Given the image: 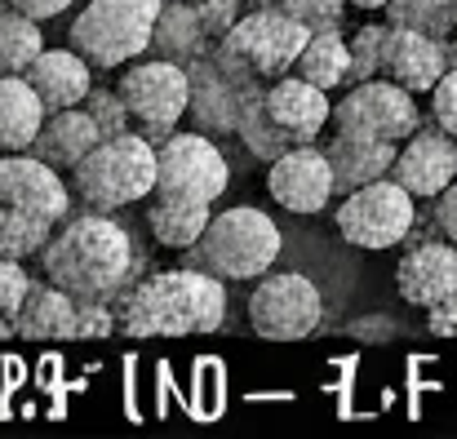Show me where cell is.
<instances>
[{
	"mask_svg": "<svg viewBox=\"0 0 457 439\" xmlns=\"http://www.w3.org/2000/svg\"><path fill=\"white\" fill-rule=\"evenodd\" d=\"M209 222H213L209 200H191V195H173V191H155L147 200V227L160 249H173V253L195 249Z\"/></svg>",
	"mask_w": 457,
	"mask_h": 439,
	"instance_id": "cell-23",
	"label": "cell"
},
{
	"mask_svg": "<svg viewBox=\"0 0 457 439\" xmlns=\"http://www.w3.org/2000/svg\"><path fill=\"white\" fill-rule=\"evenodd\" d=\"M49 120L45 98L22 71H0V151H31Z\"/></svg>",
	"mask_w": 457,
	"mask_h": 439,
	"instance_id": "cell-22",
	"label": "cell"
},
{
	"mask_svg": "<svg viewBox=\"0 0 457 439\" xmlns=\"http://www.w3.org/2000/svg\"><path fill=\"white\" fill-rule=\"evenodd\" d=\"M187 71H191V120L204 134H236L249 103L267 94L262 76L249 71L222 40H213V49L191 58Z\"/></svg>",
	"mask_w": 457,
	"mask_h": 439,
	"instance_id": "cell-6",
	"label": "cell"
},
{
	"mask_svg": "<svg viewBox=\"0 0 457 439\" xmlns=\"http://www.w3.org/2000/svg\"><path fill=\"white\" fill-rule=\"evenodd\" d=\"M209 45H213V36H209V27H204L200 4H191V0H164V4H160V22H155V40H152V49L160 58L191 62V58H200Z\"/></svg>",
	"mask_w": 457,
	"mask_h": 439,
	"instance_id": "cell-25",
	"label": "cell"
},
{
	"mask_svg": "<svg viewBox=\"0 0 457 439\" xmlns=\"http://www.w3.org/2000/svg\"><path fill=\"white\" fill-rule=\"evenodd\" d=\"M395 289L409 306H422V311L457 293V244L440 236V240H422L404 249L395 267Z\"/></svg>",
	"mask_w": 457,
	"mask_h": 439,
	"instance_id": "cell-17",
	"label": "cell"
},
{
	"mask_svg": "<svg viewBox=\"0 0 457 439\" xmlns=\"http://www.w3.org/2000/svg\"><path fill=\"white\" fill-rule=\"evenodd\" d=\"M40 267L45 280L62 285L76 297L116 302L138 276V244L112 213L89 209L80 218L58 222L54 240L40 253Z\"/></svg>",
	"mask_w": 457,
	"mask_h": 439,
	"instance_id": "cell-1",
	"label": "cell"
},
{
	"mask_svg": "<svg viewBox=\"0 0 457 439\" xmlns=\"http://www.w3.org/2000/svg\"><path fill=\"white\" fill-rule=\"evenodd\" d=\"M306 40H311V27L298 22L294 13H285L280 4H253V9L236 22V31H231L222 45H227L249 71H258V76L271 85V80H280V76H289V71L298 67Z\"/></svg>",
	"mask_w": 457,
	"mask_h": 439,
	"instance_id": "cell-11",
	"label": "cell"
},
{
	"mask_svg": "<svg viewBox=\"0 0 457 439\" xmlns=\"http://www.w3.org/2000/svg\"><path fill=\"white\" fill-rule=\"evenodd\" d=\"M9 4H13V9H22V13H31V18H40V22H45V18H58V13H62V9H71V4H76V0H9Z\"/></svg>",
	"mask_w": 457,
	"mask_h": 439,
	"instance_id": "cell-38",
	"label": "cell"
},
{
	"mask_svg": "<svg viewBox=\"0 0 457 439\" xmlns=\"http://www.w3.org/2000/svg\"><path fill=\"white\" fill-rule=\"evenodd\" d=\"M267 112H271V120H276L294 143H320V134L333 125L328 89L311 85L298 71H289V76H280V80L267 85Z\"/></svg>",
	"mask_w": 457,
	"mask_h": 439,
	"instance_id": "cell-18",
	"label": "cell"
},
{
	"mask_svg": "<svg viewBox=\"0 0 457 439\" xmlns=\"http://www.w3.org/2000/svg\"><path fill=\"white\" fill-rule=\"evenodd\" d=\"M386 36H391V22H369L360 31H351V85H364V80H378L382 76V62H386Z\"/></svg>",
	"mask_w": 457,
	"mask_h": 439,
	"instance_id": "cell-30",
	"label": "cell"
},
{
	"mask_svg": "<svg viewBox=\"0 0 457 439\" xmlns=\"http://www.w3.org/2000/svg\"><path fill=\"white\" fill-rule=\"evenodd\" d=\"M200 13H204L209 36H213V40H227V36L236 31V22L245 18V4H240V0H204Z\"/></svg>",
	"mask_w": 457,
	"mask_h": 439,
	"instance_id": "cell-35",
	"label": "cell"
},
{
	"mask_svg": "<svg viewBox=\"0 0 457 439\" xmlns=\"http://www.w3.org/2000/svg\"><path fill=\"white\" fill-rule=\"evenodd\" d=\"M324 155H328V164H333L337 195H346V191H360V186L386 178L391 164H395V155H400V146L378 143V138H360V134H337V129H333V138L324 143Z\"/></svg>",
	"mask_w": 457,
	"mask_h": 439,
	"instance_id": "cell-21",
	"label": "cell"
},
{
	"mask_svg": "<svg viewBox=\"0 0 457 439\" xmlns=\"http://www.w3.org/2000/svg\"><path fill=\"white\" fill-rule=\"evenodd\" d=\"M191 4H204V0H191Z\"/></svg>",
	"mask_w": 457,
	"mask_h": 439,
	"instance_id": "cell-43",
	"label": "cell"
},
{
	"mask_svg": "<svg viewBox=\"0 0 457 439\" xmlns=\"http://www.w3.org/2000/svg\"><path fill=\"white\" fill-rule=\"evenodd\" d=\"M107 134H103V125L85 112V107H67V112H49V120H45V129H40V138L31 143V151L45 160V164H54V169H76L94 146L103 143Z\"/></svg>",
	"mask_w": 457,
	"mask_h": 439,
	"instance_id": "cell-24",
	"label": "cell"
},
{
	"mask_svg": "<svg viewBox=\"0 0 457 439\" xmlns=\"http://www.w3.org/2000/svg\"><path fill=\"white\" fill-rule=\"evenodd\" d=\"M31 271L22 267V258H4L0 253V315H18L22 311V302H27V293H31Z\"/></svg>",
	"mask_w": 457,
	"mask_h": 439,
	"instance_id": "cell-32",
	"label": "cell"
},
{
	"mask_svg": "<svg viewBox=\"0 0 457 439\" xmlns=\"http://www.w3.org/2000/svg\"><path fill=\"white\" fill-rule=\"evenodd\" d=\"M58 173L62 169L45 164L36 151H0V209L49 222V227L67 222L71 191Z\"/></svg>",
	"mask_w": 457,
	"mask_h": 439,
	"instance_id": "cell-13",
	"label": "cell"
},
{
	"mask_svg": "<svg viewBox=\"0 0 457 439\" xmlns=\"http://www.w3.org/2000/svg\"><path fill=\"white\" fill-rule=\"evenodd\" d=\"M351 4H355V9H386L391 0H351Z\"/></svg>",
	"mask_w": 457,
	"mask_h": 439,
	"instance_id": "cell-39",
	"label": "cell"
},
{
	"mask_svg": "<svg viewBox=\"0 0 457 439\" xmlns=\"http://www.w3.org/2000/svg\"><path fill=\"white\" fill-rule=\"evenodd\" d=\"M449 9H453V13H457V0H449Z\"/></svg>",
	"mask_w": 457,
	"mask_h": 439,
	"instance_id": "cell-42",
	"label": "cell"
},
{
	"mask_svg": "<svg viewBox=\"0 0 457 439\" xmlns=\"http://www.w3.org/2000/svg\"><path fill=\"white\" fill-rule=\"evenodd\" d=\"M457 67L453 62V45L445 36H431V31H413V27H395L391 22V36H386V62H382V76L413 89V94H431L436 80Z\"/></svg>",
	"mask_w": 457,
	"mask_h": 439,
	"instance_id": "cell-15",
	"label": "cell"
},
{
	"mask_svg": "<svg viewBox=\"0 0 457 439\" xmlns=\"http://www.w3.org/2000/svg\"><path fill=\"white\" fill-rule=\"evenodd\" d=\"M155 155H160V186L155 191H173V195H191V200H209V204L222 200V191L231 182V164H227L222 146L204 129L169 134L164 143H155Z\"/></svg>",
	"mask_w": 457,
	"mask_h": 439,
	"instance_id": "cell-12",
	"label": "cell"
},
{
	"mask_svg": "<svg viewBox=\"0 0 457 439\" xmlns=\"http://www.w3.org/2000/svg\"><path fill=\"white\" fill-rule=\"evenodd\" d=\"M80 328V297L54 280H36L22 311L13 315V337L27 342H71Z\"/></svg>",
	"mask_w": 457,
	"mask_h": 439,
	"instance_id": "cell-20",
	"label": "cell"
},
{
	"mask_svg": "<svg viewBox=\"0 0 457 439\" xmlns=\"http://www.w3.org/2000/svg\"><path fill=\"white\" fill-rule=\"evenodd\" d=\"M431 218H436V231H440L445 240H453V244H457V182H453V186H445V191L436 195Z\"/></svg>",
	"mask_w": 457,
	"mask_h": 439,
	"instance_id": "cell-36",
	"label": "cell"
},
{
	"mask_svg": "<svg viewBox=\"0 0 457 439\" xmlns=\"http://www.w3.org/2000/svg\"><path fill=\"white\" fill-rule=\"evenodd\" d=\"M333 222H337V236L351 249L382 253V249L404 244L409 231L418 227V195L386 173V178H378V182H369L360 191L337 195Z\"/></svg>",
	"mask_w": 457,
	"mask_h": 439,
	"instance_id": "cell-7",
	"label": "cell"
},
{
	"mask_svg": "<svg viewBox=\"0 0 457 439\" xmlns=\"http://www.w3.org/2000/svg\"><path fill=\"white\" fill-rule=\"evenodd\" d=\"M333 129L400 146L422 129V107L413 89L378 76L364 85H346V94L333 103Z\"/></svg>",
	"mask_w": 457,
	"mask_h": 439,
	"instance_id": "cell-9",
	"label": "cell"
},
{
	"mask_svg": "<svg viewBox=\"0 0 457 439\" xmlns=\"http://www.w3.org/2000/svg\"><path fill=\"white\" fill-rule=\"evenodd\" d=\"M391 178L404 182L418 200H436L445 186L457 182V138L440 125L418 129L409 143H400V155L391 164Z\"/></svg>",
	"mask_w": 457,
	"mask_h": 439,
	"instance_id": "cell-16",
	"label": "cell"
},
{
	"mask_svg": "<svg viewBox=\"0 0 457 439\" xmlns=\"http://www.w3.org/2000/svg\"><path fill=\"white\" fill-rule=\"evenodd\" d=\"M351 0H280L285 13H294L298 22H306L311 31H328V27H342V13H346Z\"/></svg>",
	"mask_w": 457,
	"mask_h": 439,
	"instance_id": "cell-33",
	"label": "cell"
},
{
	"mask_svg": "<svg viewBox=\"0 0 457 439\" xmlns=\"http://www.w3.org/2000/svg\"><path fill=\"white\" fill-rule=\"evenodd\" d=\"M40 54H45L40 18L4 4L0 9V71H27Z\"/></svg>",
	"mask_w": 457,
	"mask_h": 439,
	"instance_id": "cell-27",
	"label": "cell"
},
{
	"mask_svg": "<svg viewBox=\"0 0 457 439\" xmlns=\"http://www.w3.org/2000/svg\"><path fill=\"white\" fill-rule=\"evenodd\" d=\"M155 186H160V155H155L152 138H143L138 129L103 138L71 169L76 200L85 209H98V213L143 204L155 195Z\"/></svg>",
	"mask_w": 457,
	"mask_h": 439,
	"instance_id": "cell-3",
	"label": "cell"
},
{
	"mask_svg": "<svg viewBox=\"0 0 457 439\" xmlns=\"http://www.w3.org/2000/svg\"><path fill=\"white\" fill-rule=\"evenodd\" d=\"M116 315H120V333L129 337L213 333L227 319V280L195 262L169 267L120 293Z\"/></svg>",
	"mask_w": 457,
	"mask_h": 439,
	"instance_id": "cell-2",
	"label": "cell"
},
{
	"mask_svg": "<svg viewBox=\"0 0 457 439\" xmlns=\"http://www.w3.org/2000/svg\"><path fill=\"white\" fill-rule=\"evenodd\" d=\"M382 13L395 27L431 31V36H445V40H453V31H457V13L449 9V0H391Z\"/></svg>",
	"mask_w": 457,
	"mask_h": 439,
	"instance_id": "cell-29",
	"label": "cell"
},
{
	"mask_svg": "<svg viewBox=\"0 0 457 439\" xmlns=\"http://www.w3.org/2000/svg\"><path fill=\"white\" fill-rule=\"evenodd\" d=\"M267 191L289 213H324L337 200V182H333V164H328L324 146L298 143L289 146L280 160H271Z\"/></svg>",
	"mask_w": 457,
	"mask_h": 439,
	"instance_id": "cell-14",
	"label": "cell"
},
{
	"mask_svg": "<svg viewBox=\"0 0 457 439\" xmlns=\"http://www.w3.org/2000/svg\"><path fill=\"white\" fill-rule=\"evenodd\" d=\"M85 112L103 125V134L107 138H116V134H129L134 129V116H129V103L120 98V89H89V98H85Z\"/></svg>",
	"mask_w": 457,
	"mask_h": 439,
	"instance_id": "cell-31",
	"label": "cell"
},
{
	"mask_svg": "<svg viewBox=\"0 0 457 439\" xmlns=\"http://www.w3.org/2000/svg\"><path fill=\"white\" fill-rule=\"evenodd\" d=\"M94 62L80 49H45L22 76L36 85V94L45 98L49 112H67V107H85L89 89H94Z\"/></svg>",
	"mask_w": 457,
	"mask_h": 439,
	"instance_id": "cell-19",
	"label": "cell"
},
{
	"mask_svg": "<svg viewBox=\"0 0 457 439\" xmlns=\"http://www.w3.org/2000/svg\"><path fill=\"white\" fill-rule=\"evenodd\" d=\"M427 328H431L436 337H457V293H449L445 302H436V306L427 311Z\"/></svg>",
	"mask_w": 457,
	"mask_h": 439,
	"instance_id": "cell-37",
	"label": "cell"
},
{
	"mask_svg": "<svg viewBox=\"0 0 457 439\" xmlns=\"http://www.w3.org/2000/svg\"><path fill=\"white\" fill-rule=\"evenodd\" d=\"M160 4L164 0H89L71 18L67 45L80 49L98 71L129 67L152 54Z\"/></svg>",
	"mask_w": 457,
	"mask_h": 439,
	"instance_id": "cell-5",
	"label": "cell"
},
{
	"mask_svg": "<svg viewBox=\"0 0 457 439\" xmlns=\"http://www.w3.org/2000/svg\"><path fill=\"white\" fill-rule=\"evenodd\" d=\"M9 333H13V319H9V315H0V342H4Z\"/></svg>",
	"mask_w": 457,
	"mask_h": 439,
	"instance_id": "cell-40",
	"label": "cell"
},
{
	"mask_svg": "<svg viewBox=\"0 0 457 439\" xmlns=\"http://www.w3.org/2000/svg\"><path fill=\"white\" fill-rule=\"evenodd\" d=\"M236 138L245 143V151L249 155H258V160H280L289 146H298L276 120H271V112H267V94L262 98H253L249 103V112H245V120H240V129H236Z\"/></svg>",
	"mask_w": 457,
	"mask_h": 439,
	"instance_id": "cell-28",
	"label": "cell"
},
{
	"mask_svg": "<svg viewBox=\"0 0 457 439\" xmlns=\"http://www.w3.org/2000/svg\"><path fill=\"white\" fill-rule=\"evenodd\" d=\"M280 227L271 213L253 209V204H236L213 213V222L204 227L200 244L187 249V262L222 276V280H262L276 258H280Z\"/></svg>",
	"mask_w": 457,
	"mask_h": 439,
	"instance_id": "cell-4",
	"label": "cell"
},
{
	"mask_svg": "<svg viewBox=\"0 0 457 439\" xmlns=\"http://www.w3.org/2000/svg\"><path fill=\"white\" fill-rule=\"evenodd\" d=\"M427 112H431V125H440L445 134L457 138V67H449L436 80V89L427 94Z\"/></svg>",
	"mask_w": 457,
	"mask_h": 439,
	"instance_id": "cell-34",
	"label": "cell"
},
{
	"mask_svg": "<svg viewBox=\"0 0 457 439\" xmlns=\"http://www.w3.org/2000/svg\"><path fill=\"white\" fill-rule=\"evenodd\" d=\"M449 45H453V62H457V31H453V40H449Z\"/></svg>",
	"mask_w": 457,
	"mask_h": 439,
	"instance_id": "cell-41",
	"label": "cell"
},
{
	"mask_svg": "<svg viewBox=\"0 0 457 439\" xmlns=\"http://www.w3.org/2000/svg\"><path fill=\"white\" fill-rule=\"evenodd\" d=\"M249 328L267 342H303L324 319V297L303 271H267L245 302Z\"/></svg>",
	"mask_w": 457,
	"mask_h": 439,
	"instance_id": "cell-10",
	"label": "cell"
},
{
	"mask_svg": "<svg viewBox=\"0 0 457 439\" xmlns=\"http://www.w3.org/2000/svg\"><path fill=\"white\" fill-rule=\"evenodd\" d=\"M294 71L306 76L311 85L328 89V94L342 89V85H351V40L342 36V27L311 31V40H306V49Z\"/></svg>",
	"mask_w": 457,
	"mask_h": 439,
	"instance_id": "cell-26",
	"label": "cell"
},
{
	"mask_svg": "<svg viewBox=\"0 0 457 439\" xmlns=\"http://www.w3.org/2000/svg\"><path fill=\"white\" fill-rule=\"evenodd\" d=\"M120 98L129 103L134 129L152 143H164L169 134H178L182 116L191 112V71L187 62L173 58H138L120 71L116 80Z\"/></svg>",
	"mask_w": 457,
	"mask_h": 439,
	"instance_id": "cell-8",
	"label": "cell"
}]
</instances>
